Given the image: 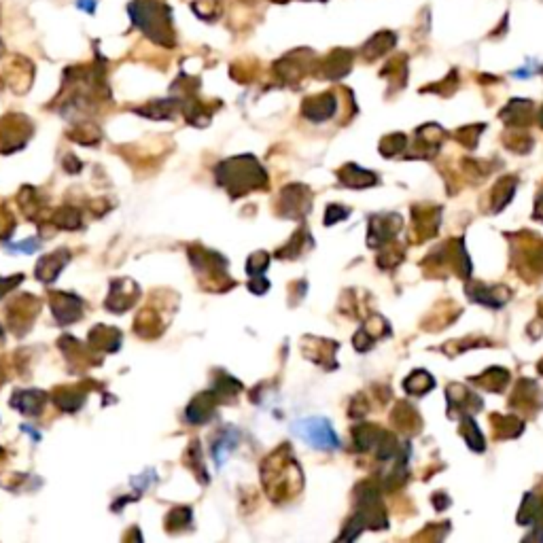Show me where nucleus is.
Here are the masks:
<instances>
[{"label":"nucleus","instance_id":"obj_1","mask_svg":"<svg viewBox=\"0 0 543 543\" xmlns=\"http://www.w3.org/2000/svg\"><path fill=\"white\" fill-rule=\"evenodd\" d=\"M293 433L300 435L306 444L321 448V450H331V448H338V435L333 433L331 425L325 419H304L300 423H295Z\"/></svg>","mask_w":543,"mask_h":543},{"label":"nucleus","instance_id":"obj_2","mask_svg":"<svg viewBox=\"0 0 543 543\" xmlns=\"http://www.w3.org/2000/svg\"><path fill=\"white\" fill-rule=\"evenodd\" d=\"M79 7L86 11V7H88V11H94V7H96V0H79Z\"/></svg>","mask_w":543,"mask_h":543}]
</instances>
